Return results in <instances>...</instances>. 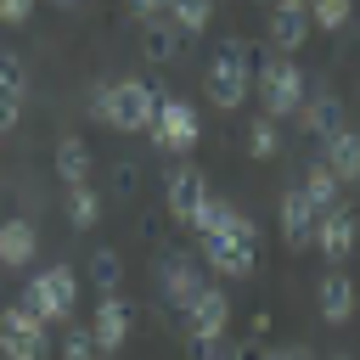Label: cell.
Wrapping results in <instances>:
<instances>
[{
  "instance_id": "6da1fadb",
  "label": "cell",
  "mask_w": 360,
  "mask_h": 360,
  "mask_svg": "<svg viewBox=\"0 0 360 360\" xmlns=\"http://www.w3.org/2000/svg\"><path fill=\"white\" fill-rule=\"evenodd\" d=\"M152 112H158V90L141 84V79H118V84H96L90 90V118L124 129V135H141L152 129Z\"/></svg>"
},
{
  "instance_id": "7a4b0ae2",
  "label": "cell",
  "mask_w": 360,
  "mask_h": 360,
  "mask_svg": "<svg viewBox=\"0 0 360 360\" xmlns=\"http://www.w3.org/2000/svg\"><path fill=\"white\" fill-rule=\"evenodd\" d=\"M248 90H253V51L242 39H225L208 62V101L219 112H236L248 101Z\"/></svg>"
},
{
  "instance_id": "3957f363",
  "label": "cell",
  "mask_w": 360,
  "mask_h": 360,
  "mask_svg": "<svg viewBox=\"0 0 360 360\" xmlns=\"http://www.w3.org/2000/svg\"><path fill=\"white\" fill-rule=\"evenodd\" d=\"M22 304H28L45 326H51V321H68V315H73V304H79V276H73L68 264H51L45 276H34V281H28Z\"/></svg>"
},
{
  "instance_id": "277c9868",
  "label": "cell",
  "mask_w": 360,
  "mask_h": 360,
  "mask_svg": "<svg viewBox=\"0 0 360 360\" xmlns=\"http://www.w3.org/2000/svg\"><path fill=\"white\" fill-rule=\"evenodd\" d=\"M259 101H264V118H292L304 101V73L287 56H264L259 62Z\"/></svg>"
},
{
  "instance_id": "5b68a950",
  "label": "cell",
  "mask_w": 360,
  "mask_h": 360,
  "mask_svg": "<svg viewBox=\"0 0 360 360\" xmlns=\"http://www.w3.org/2000/svg\"><path fill=\"white\" fill-rule=\"evenodd\" d=\"M163 152H191L197 146V107L180 101V96H158V112H152V129H146Z\"/></svg>"
},
{
  "instance_id": "8992f818",
  "label": "cell",
  "mask_w": 360,
  "mask_h": 360,
  "mask_svg": "<svg viewBox=\"0 0 360 360\" xmlns=\"http://www.w3.org/2000/svg\"><path fill=\"white\" fill-rule=\"evenodd\" d=\"M0 354L6 360H39L45 354V321L28 304L0 309Z\"/></svg>"
},
{
  "instance_id": "52a82bcc",
  "label": "cell",
  "mask_w": 360,
  "mask_h": 360,
  "mask_svg": "<svg viewBox=\"0 0 360 360\" xmlns=\"http://www.w3.org/2000/svg\"><path fill=\"white\" fill-rule=\"evenodd\" d=\"M202 197H208V180H202L191 163H174V169L163 174V202H169V214H174L186 231H191V219H197Z\"/></svg>"
},
{
  "instance_id": "ba28073f",
  "label": "cell",
  "mask_w": 360,
  "mask_h": 360,
  "mask_svg": "<svg viewBox=\"0 0 360 360\" xmlns=\"http://www.w3.org/2000/svg\"><path fill=\"white\" fill-rule=\"evenodd\" d=\"M186 315V332L191 338H225V326H231V298H225V287H197V298L180 309Z\"/></svg>"
},
{
  "instance_id": "9c48e42d",
  "label": "cell",
  "mask_w": 360,
  "mask_h": 360,
  "mask_svg": "<svg viewBox=\"0 0 360 360\" xmlns=\"http://www.w3.org/2000/svg\"><path fill=\"white\" fill-rule=\"evenodd\" d=\"M197 248H202V259H208V270H219V276H253V242H242V236H231V231H208V236H197Z\"/></svg>"
},
{
  "instance_id": "30bf717a",
  "label": "cell",
  "mask_w": 360,
  "mask_h": 360,
  "mask_svg": "<svg viewBox=\"0 0 360 360\" xmlns=\"http://www.w3.org/2000/svg\"><path fill=\"white\" fill-rule=\"evenodd\" d=\"M124 338H129V304H124L118 292H101V304H96V315H90V343H96V354H118Z\"/></svg>"
},
{
  "instance_id": "8fae6325",
  "label": "cell",
  "mask_w": 360,
  "mask_h": 360,
  "mask_svg": "<svg viewBox=\"0 0 360 360\" xmlns=\"http://www.w3.org/2000/svg\"><path fill=\"white\" fill-rule=\"evenodd\" d=\"M197 287H202L197 259H191V253H163V264H158V292H163V304L186 309V304L197 298Z\"/></svg>"
},
{
  "instance_id": "7c38bea8",
  "label": "cell",
  "mask_w": 360,
  "mask_h": 360,
  "mask_svg": "<svg viewBox=\"0 0 360 360\" xmlns=\"http://www.w3.org/2000/svg\"><path fill=\"white\" fill-rule=\"evenodd\" d=\"M354 231H360V225H354V214H349L343 202H332V208L315 219V248H321L332 264H343V259L354 253Z\"/></svg>"
},
{
  "instance_id": "4fadbf2b",
  "label": "cell",
  "mask_w": 360,
  "mask_h": 360,
  "mask_svg": "<svg viewBox=\"0 0 360 360\" xmlns=\"http://www.w3.org/2000/svg\"><path fill=\"white\" fill-rule=\"evenodd\" d=\"M22 96H28V68L17 51H0V129H17Z\"/></svg>"
},
{
  "instance_id": "5bb4252c",
  "label": "cell",
  "mask_w": 360,
  "mask_h": 360,
  "mask_svg": "<svg viewBox=\"0 0 360 360\" xmlns=\"http://www.w3.org/2000/svg\"><path fill=\"white\" fill-rule=\"evenodd\" d=\"M315 208H309V197H304V186H292L287 197H281V236H287V248H309L315 242Z\"/></svg>"
},
{
  "instance_id": "9a60e30c",
  "label": "cell",
  "mask_w": 360,
  "mask_h": 360,
  "mask_svg": "<svg viewBox=\"0 0 360 360\" xmlns=\"http://www.w3.org/2000/svg\"><path fill=\"white\" fill-rule=\"evenodd\" d=\"M298 124H304V135H315V141H326V135H338L343 129V101L338 96H304L298 101Z\"/></svg>"
},
{
  "instance_id": "2e32d148",
  "label": "cell",
  "mask_w": 360,
  "mask_h": 360,
  "mask_svg": "<svg viewBox=\"0 0 360 360\" xmlns=\"http://www.w3.org/2000/svg\"><path fill=\"white\" fill-rule=\"evenodd\" d=\"M315 304H321V321L343 326V321L354 315V281H349L343 270H326V276H321V287H315Z\"/></svg>"
},
{
  "instance_id": "e0dca14e",
  "label": "cell",
  "mask_w": 360,
  "mask_h": 360,
  "mask_svg": "<svg viewBox=\"0 0 360 360\" xmlns=\"http://www.w3.org/2000/svg\"><path fill=\"white\" fill-rule=\"evenodd\" d=\"M34 248H39V236H34L28 219H6V225H0V270L34 264Z\"/></svg>"
},
{
  "instance_id": "ac0fdd59",
  "label": "cell",
  "mask_w": 360,
  "mask_h": 360,
  "mask_svg": "<svg viewBox=\"0 0 360 360\" xmlns=\"http://www.w3.org/2000/svg\"><path fill=\"white\" fill-rule=\"evenodd\" d=\"M321 146H326L321 163L338 174V186H343V180H360V135H354V129H338V135H326Z\"/></svg>"
},
{
  "instance_id": "d6986e66",
  "label": "cell",
  "mask_w": 360,
  "mask_h": 360,
  "mask_svg": "<svg viewBox=\"0 0 360 360\" xmlns=\"http://www.w3.org/2000/svg\"><path fill=\"white\" fill-rule=\"evenodd\" d=\"M270 45L276 51H298L304 45V34H309V11H298V6H270Z\"/></svg>"
},
{
  "instance_id": "ffe728a7",
  "label": "cell",
  "mask_w": 360,
  "mask_h": 360,
  "mask_svg": "<svg viewBox=\"0 0 360 360\" xmlns=\"http://www.w3.org/2000/svg\"><path fill=\"white\" fill-rule=\"evenodd\" d=\"M56 174H62V186H84L90 180V152H84L79 135H62L56 141Z\"/></svg>"
},
{
  "instance_id": "44dd1931",
  "label": "cell",
  "mask_w": 360,
  "mask_h": 360,
  "mask_svg": "<svg viewBox=\"0 0 360 360\" xmlns=\"http://www.w3.org/2000/svg\"><path fill=\"white\" fill-rule=\"evenodd\" d=\"M174 45H180V28H174L169 17H152V22H141V51H146L152 62H169V56H174Z\"/></svg>"
},
{
  "instance_id": "7402d4cb",
  "label": "cell",
  "mask_w": 360,
  "mask_h": 360,
  "mask_svg": "<svg viewBox=\"0 0 360 360\" xmlns=\"http://www.w3.org/2000/svg\"><path fill=\"white\" fill-rule=\"evenodd\" d=\"M68 219H73V231H90L101 219V191L90 180L84 186H68Z\"/></svg>"
},
{
  "instance_id": "603a6c76",
  "label": "cell",
  "mask_w": 360,
  "mask_h": 360,
  "mask_svg": "<svg viewBox=\"0 0 360 360\" xmlns=\"http://www.w3.org/2000/svg\"><path fill=\"white\" fill-rule=\"evenodd\" d=\"M208 17H214V0H169V22L180 34H202Z\"/></svg>"
},
{
  "instance_id": "cb8c5ba5",
  "label": "cell",
  "mask_w": 360,
  "mask_h": 360,
  "mask_svg": "<svg viewBox=\"0 0 360 360\" xmlns=\"http://www.w3.org/2000/svg\"><path fill=\"white\" fill-rule=\"evenodd\" d=\"M304 197H309V208H315V214H326V208L338 202V174H332L326 163H315V169H309V180H304Z\"/></svg>"
},
{
  "instance_id": "d4e9b609",
  "label": "cell",
  "mask_w": 360,
  "mask_h": 360,
  "mask_svg": "<svg viewBox=\"0 0 360 360\" xmlns=\"http://www.w3.org/2000/svg\"><path fill=\"white\" fill-rule=\"evenodd\" d=\"M90 281H96L101 292H118V281H124V259H118L112 248H96V253H90Z\"/></svg>"
},
{
  "instance_id": "484cf974",
  "label": "cell",
  "mask_w": 360,
  "mask_h": 360,
  "mask_svg": "<svg viewBox=\"0 0 360 360\" xmlns=\"http://www.w3.org/2000/svg\"><path fill=\"white\" fill-rule=\"evenodd\" d=\"M276 152H281V135H276V118H264V112H259V118L248 124V158H276Z\"/></svg>"
},
{
  "instance_id": "4316f807",
  "label": "cell",
  "mask_w": 360,
  "mask_h": 360,
  "mask_svg": "<svg viewBox=\"0 0 360 360\" xmlns=\"http://www.w3.org/2000/svg\"><path fill=\"white\" fill-rule=\"evenodd\" d=\"M349 6H354V0H309L304 11H309L321 28H343V22H349Z\"/></svg>"
},
{
  "instance_id": "83f0119b",
  "label": "cell",
  "mask_w": 360,
  "mask_h": 360,
  "mask_svg": "<svg viewBox=\"0 0 360 360\" xmlns=\"http://www.w3.org/2000/svg\"><path fill=\"white\" fill-rule=\"evenodd\" d=\"M186 354L191 360H225V338H191L186 332Z\"/></svg>"
},
{
  "instance_id": "f1b7e54d",
  "label": "cell",
  "mask_w": 360,
  "mask_h": 360,
  "mask_svg": "<svg viewBox=\"0 0 360 360\" xmlns=\"http://www.w3.org/2000/svg\"><path fill=\"white\" fill-rule=\"evenodd\" d=\"M62 354H68V360H90V354H96V343H90V332H84V326H73V332L62 338Z\"/></svg>"
},
{
  "instance_id": "f546056e",
  "label": "cell",
  "mask_w": 360,
  "mask_h": 360,
  "mask_svg": "<svg viewBox=\"0 0 360 360\" xmlns=\"http://www.w3.org/2000/svg\"><path fill=\"white\" fill-rule=\"evenodd\" d=\"M231 360H270V349H264V338H242L231 349Z\"/></svg>"
},
{
  "instance_id": "4dcf8cb0",
  "label": "cell",
  "mask_w": 360,
  "mask_h": 360,
  "mask_svg": "<svg viewBox=\"0 0 360 360\" xmlns=\"http://www.w3.org/2000/svg\"><path fill=\"white\" fill-rule=\"evenodd\" d=\"M169 11V0H129V17L135 22H152V17H163Z\"/></svg>"
},
{
  "instance_id": "1f68e13d",
  "label": "cell",
  "mask_w": 360,
  "mask_h": 360,
  "mask_svg": "<svg viewBox=\"0 0 360 360\" xmlns=\"http://www.w3.org/2000/svg\"><path fill=\"white\" fill-rule=\"evenodd\" d=\"M34 0H0V22H28Z\"/></svg>"
},
{
  "instance_id": "d6a6232c",
  "label": "cell",
  "mask_w": 360,
  "mask_h": 360,
  "mask_svg": "<svg viewBox=\"0 0 360 360\" xmlns=\"http://www.w3.org/2000/svg\"><path fill=\"white\" fill-rule=\"evenodd\" d=\"M118 197H135V169L118 163Z\"/></svg>"
},
{
  "instance_id": "836d02e7",
  "label": "cell",
  "mask_w": 360,
  "mask_h": 360,
  "mask_svg": "<svg viewBox=\"0 0 360 360\" xmlns=\"http://www.w3.org/2000/svg\"><path fill=\"white\" fill-rule=\"evenodd\" d=\"M270 360H309L304 343H287V349H270Z\"/></svg>"
},
{
  "instance_id": "e575fe53",
  "label": "cell",
  "mask_w": 360,
  "mask_h": 360,
  "mask_svg": "<svg viewBox=\"0 0 360 360\" xmlns=\"http://www.w3.org/2000/svg\"><path fill=\"white\" fill-rule=\"evenodd\" d=\"M51 6H56V11H79V0H51Z\"/></svg>"
},
{
  "instance_id": "d590c367",
  "label": "cell",
  "mask_w": 360,
  "mask_h": 360,
  "mask_svg": "<svg viewBox=\"0 0 360 360\" xmlns=\"http://www.w3.org/2000/svg\"><path fill=\"white\" fill-rule=\"evenodd\" d=\"M276 6H298V11H304V6H309V0H276Z\"/></svg>"
},
{
  "instance_id": "8d00e7d4",
  "label": "cell",
  "mask_w": 360,
  "mask_h": 360,
  "mask_svg": "<svg viewBox=\"0 0 360 360\" xmlns=\"http://www.w3.org/2000/svg\"><path fill=\"white\" fill-rule=\"evenodd\" d=\"M332 360H354V354H332Z\"/></svg>"
},
{
  "instance_id": "74e56055",
  "label": "cell",
  "mask_w": 360,
  "mask_h": 360,
  "mask_svg": "<svg viewBox=\"0 0 360 360\" xmlns=\"http://www.w3.org/2000/svg\"><path fill=\"white\" fill-rule=\"evenodd\" d=\"M0 287H6V276H0Z\"/></svg>"
}]
</instances>
